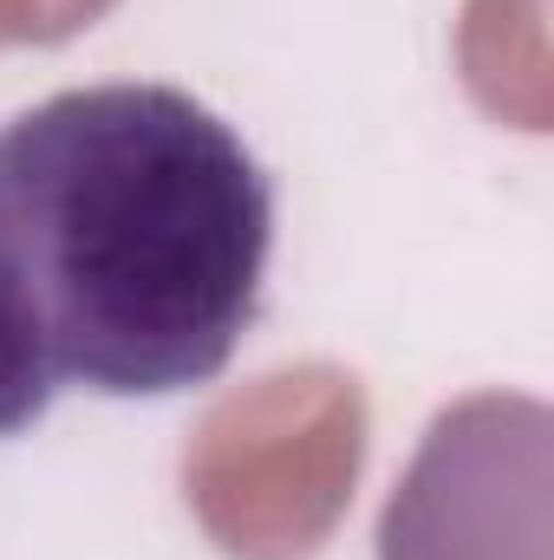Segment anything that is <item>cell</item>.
<instances>
[{"instance_id":"obj_1","label":"cell","mask_w":554,"mask_h":560,"mask_svg":"<svg viewBox=\"0 0 554 560\" xmlns=\"http://www.w3.org/2000/svg\"><path fill=\"white\" fill-rule=\"evenodd\" d=\"M59 385L176 398L209 385L262 313L275 183L242 131L176 85H79L0 131Z\"/></svg>"},{"instance_id":"obj_2","label":"cell","mask_w":554,"mask_h":560,"mask_svg":"<svg viewBox=\"0 0 554 560\" xmlns=\"http://www.w3.org/2000/svg\"><path fill=\"white\" fill-rule=\"evenodd\" d=\"M59 365L46 346V319H39V293L26 275V248L13 229V209L0 196V436H20L53 411L59 398Z\"/></svg>"}]
</instances>
